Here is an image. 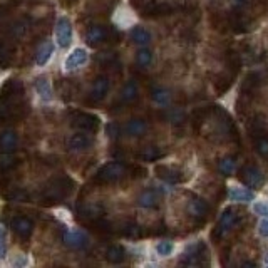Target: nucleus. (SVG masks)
<instances>
[{"instance_id":"nucleus-1","label":"nucleus","mask_w":268,"mask_h":268,"mask_svg":"<svg viewBox=\"0 0 268 268\" xmlns=\"http://www.w3.org/2000/svg\"><path fill=\"white\" fill-rule=\"evenodd\" d=\"M238 213H240V210L235 208V206H228L227 210L221 213L218 223H216L213 233H211V236H213L215 241L223 240V238L227 236L228 233L236 227L238 220H240V216H241V215H238Z\"/></svg>"},{"instance_id":"nucleus-2","label":"nucleus","mask_w":268,"mask_h":268,"mask_svg":"<svg viewBox=\"0 0 268 268\" xmlns=\"http://www.w3.org/2000/svg\"><path fill=\"white\" fill-rule=\"evenodd\" d=\"M181 265L186 267H206L208 265V248L205 241H196L186 248L181 258Z\"/></svg>"},{"instance_id":"nucleus-3","label":"nucleus","mask_w":268,"mask_h":268,"mask_svg":"<svg viewBox=\"0 0 268 268\" xmlns=\"http://www.w3.org/2000/svg\"><path fill=\"white\" fill-rule=\"evenodd\" d=\"M127 171V168L122 163H117V161H113V163L104 164L103 168L97 171L96 174V181L101 183V185H109V183H116L121 178H124V174Z\"/></svg>"},{"instance_id":"nucleus-4","label":"nucleus","mask_w":268,"mask_h":268,"mask_svg":"<svg viewBox=\"0 0 268 268\" xmlns=\"http://www.w3.org/2000/svg\"><path fill=\"white\" fill-rule=\"evenodd\" d=\"M238 180L243 183L248 188H260L265 183V176L255 164H245L243 168L238 171Z\"/></svg>"},{"instance_id":"nucleus-5","label":"nucleus","mask_w":268,"mask_h":268,"mask_svg":"<svg viewBox=\"0 0 268 268\" xmlns=\"http://www.w3.org/2000/svg\"><path fill=\"white\" fill-rule=\"evenodd\" d=\"M55 42L59 47L66 49L72 42V24L67 17H59L55 24Z\"/></svg>"},{"instance_id":"nucleus-6","label":"nucleus","mask_w":268,"mask_h":268,"mask_svg":"<svg viewBox=\"0 0 268 268\" xmlns=\"http://www.w3.org/2000/svg\"><path fill=\"white\" fill-rule=\"evenodd\" d=\"M186 210H188V215L191 218H194L196 221H199V223H205L208 215H210V206H208L205 199L199 196H191Z\"/></svg>"},{"instance_id":"nucleus-7","label":"nucleus","mask_w":268,"mask_h":268,"mask_svg":"<svg viewBox=\"0 0 268 268\" xmlns=\"http://www.w3.org/2000/svg\"><path fill=\"white\" fill-rule=\"evenodd\" d=\"M62 241L67 248H72V250L86 248V246L89 245L87 235L84 231H80V230H67V231L64 233Z\"/></svg>"},{"instance_id":"nucleus-8","label":"nucleus","mask_w":268,"mask_h":268,"mask_svg":"<svg viewBox=\"0 0 268 268\" xmlns=\"http://www.w3.org/2000/svg\"><path fill=\"white\" fill-rule=\"evenodd\" d=\"M72 121H74L72 124L77 127V129L84 131V133H94L97 127H99V117L89 113H77Z\"/></svg>"},{"instance_id":"nucleus-9","label":"nucleus","mask_w":268,"mask_h":268,"mask_svg":"<svg viewBox=\"0 0 268 268\" xmlns=\"http://www.w3.org/2000/svg\"><path fill=\"white\" fill-rule=\"evenodd\" d=\"M154 173L158 174L163 181L169 183V185H176V183L183 181V171L180 168H174V166H166V164H158L154 168Z\"/></svg>"},{"instance_id":"nucleus-10","label":"nucleus","mask_w":268,"mask_h":268,"mask_svg":"<svg viewBox=\"0 0 268 268\" xmlns=\"http://www.w3.org/2000/svg\"><path fill=\"white\" fill-rule=\"evenodd\" d=\"M87 59H89V54H87L86 49L76 47L66 57V61H64V67H66L67 71H76V69H79L80 66H84V64L87 62Z\"/></svg>"},{"instance_id":"nucleus-11","label":"nucleus","mask_w":268,"mask_h":268,"mask_svg":"<svg viewBox=\"0 0 268 268\" xmlns=\"http://www.w3.org/2000/svg\"><path fill=\"white\" fill-rule=\"evenodd\" d=\"M10 228L14 230L20 238H29L32 235L34 223L29 218H25V216H15V218L10 221Z\"/></svg>"},{"instance_id":"nucleus-12","label":"nucleus","mask_w":268,"mask_h":268,"mask_svg":"<svg viewBox=\"0 0 268 268\" xmlns=\"http://www.w3.org/2000/svg\"><path fill=\"white\" fill-rule=\"evenodd\" d=\"M108 91H109V79L106 77V76H99V77H96V80L92 82L91 99L94 101V103H99V101H103L106 97Z\"/></svg>"},{"instance_id":"nucleus-13","label":"nucleus","mask_w":268,"mask_h":268,"mask_svg":"<svg viewBox=\"0 0 268 268\" xmlns=\"http://www.w3.org/2000/svg\"><path fill=\"white\" fill-rule=\"evenodd\" d=\"M91 146H92V138L87 133H84V131L71 136L69 141H67V148H69L71 151H84Z\"/></svg>"},{"instance_id":"nucleus-14","label":"nucleus","mask_w":268,"mask_h":268,"mask_svg":"<svg viewBox=\"0 0 268 268\" xmlns=\"http://www.w3.org/2000/svg\"><path fill=\"white\" fill-rule=\"evenodd\" d=\"M227 24L231 27L233 32L236 34H245L248 32L250 29H252V24H250V20H246L243 15L240 14H230L227 15Z\"/></svg>"},{"instance_id":"nucleus-15","label":"nucleus","mask_w":268,"mask_h":268,"mask_svg":"<svg viewBox=\"0 0 268 268\" xmlns=\"http://www.w3.org/2000/svg\"><path fill=\"white\" fill-rule=\"evenodd\" d=\"M124 131L129 138H141V136L146 134V131H148V122L144 121V119L134 117V119H131V121H127Z\"/></svg>"},{"instance_id":"nucleus-16","label":"nucleus","mask_w":268,"mask_h":268,"mask_svg":"<svg viewBox=\"0 0 268 268\" xmlns=\"http://www.w3.org/2000/svg\"><path fill=\"white\" fill-rule=\"evenodd\" d=\"M109 32L108 29L103 27V25H92V27H89V31L86 34V39L89 42V45H99L106 42L108 39Z\"/></svg>"},{"instance_id":"nucleus-17","label":"nucleus","mask_w":268,"mask_h":268,"mask_svg":"<svg viewBox=\"0 0 268 268\" xmlns=\"http://www.w3.org/2000/svg\"><path fill=\"white\" fill-rule=\"evenodd\" d=\"M34 87H36L37 94L40 96L42 101L49 103V101L52 99V86H50V80L45 77V76H39V77L36 79V82H34Z\"/></svg>"},{"instance_id":"nucleus-18","label":"nucleus","mask_w":268,"mask_h":268,"mask_svg":"<svg viewBox=\"0 0 268 268\" xmlns=\"http://www.w3.org/2000/svg\"><path fill=\"white\" fill-rule=\"evenodd\" d=\"M176 10V7L173 3L163 2V3H150L144 8V15H153V17H161V15H169Z\"/></svg>"},{"instance_id":"nucleus-19","label":"nucleus","mask_w":268,"mask_h":268,"mask_svg":"<svg viewBox=\"0 0 268 268\" xmlns=\"http://www.w3.org/2000/svg\"><path fill=\"white\" fill-rule=\"evenodd\" d=\"M151 99L154 104L161 106V108H166V106L171 104L173 94H171V91H168V89H164V87H153L151 89Z\"/></svg>"},{"instance_id":"nucleus-20","label":"nucleus","mask_w":268,"mask_h":268,"mask_svg":"<svg viewBox=\"0 0 268 268\" xmlns=\"http://www.w3.org/2000/svg\"><path fill=\"white\" fill-rule=\"evenodd\" d=\"M139 97V89L134 80H127L121 89V101L124 104H133Z\"/></svg>"},{"instance_id":"nucleus-21","label":"nucleus","mask_w":268,"mask_h":268,"mask_svg":"<svg viewBox=\"0 0 268 268\" xmlns=\"http://www.w3.org/2000/svg\"><path fill=\"white\" fill-rule=\"evenodd\" d=\"M166 156V151L161 150L158 146H146L136 154V158L141 161H158Z\"/></svg>"},{"instance_id":"nucleus-22","label":"nucleus","mask_w":268,"mask_h":268,"mask_svg":"<svg viewBox=\"0 0 268 268\" xmlns=\"http://www.w3.org/2000/svg\"><path fill=\"white\" fill-rule=\"evenodd\" d=\"M159 203V198H158V193L153 190H146L143 191L141 194L138 196V205L144 208V210H153V208H156Z\"/></svg>"},{"instance_id":"nucleus-23","label":"nucleus","mask_w":268,"mask_h":268,"mask_svg":"<svg viewBox=\"0 0 268 268\" xmlns=\"http://www.w3.org/2000/svg\"><path fill=\"white\" fill-rule=\"evenodd\" d=\"M17 143H19V138H17V134L12 129L3 131L0 134V150L3 153H12L17 148Z\"/></svg>"},{"instance_id":"nucleus-24","label":"nucleus","mask_w":268,"mask_h":268,"mask_svg":"<svg viewBox=\"0 0 268 268\" xmlns=\"http://www.w3.org/2000/svg\"><path fill=\"white\" fill-rule=\"evenodd\" d=\"M131 40H133L134 44L144 47V45H148L153 40V36L151 32L146 31L144 27H134L133 31H131Z\"/></svg>"},{"instance_id":"nucleus-25","label":"nucleus","mask_w":268,"mask_h":268,"mask_svg":"<svg viewBox=\"0 0 268 268\" xmlns=\"http://www.w3.org/2000/svg\"><path fill=\"white\" fill-rule=\"evenodd\" d=\"M106 258H108V262L113 263V265H119V263L126 260V250L122 248L121 245H113L109 246L108 252H106Z\"/></svg>"},{"instance_id":"nucleus-26","label":"nucleus","mask_w":268,"mask_h":268,"mask_svg":"<svg viewBox=\"0 0 268 268\" xmlns=\"http://www.w3.org/2000/svg\"><path fill=\"white\" fill-rule=\"evenodd\" d=\"M52 54H54V47H52V44H50V42H45V44H42L40 49L37 50V55H36L37 66H45V64L50 61Z\"/></svg>"},{"instance_id":"nucleus-27","label":"nucleus","mask_w":268,"mask_h":268,"mask_svg":"<svg viewBox=\"0 0 268 268\" xmlns=\"http://www.w3.org/2000/svg\"><path fill=\"white\" fill-rule=\"evenodd\" d=\"M230 199L231 201H240V203H246V201H252L255 198V194L250 190H243V188H231L230 190Z\"/></svg>"},{"instance_id":"nucleus-28","label":"nucleus","mask_w":268,"mask_h":268,"mask_svg":"<svg viewBox=\"0 0 268 268\" xmlns=\"http://www.w3.org/2000/svg\"><path fill=\"white\" fill-rule=\"evenodd\" d=\"M220 174L223 176H230L233 171H235V156H225L218 161V166H216Z\"/></svg>"},{"instance_id":"nucleus-29","label":"nucleus","mask_w":268,"mask_h":268,"mask_svg":"<svg viewBox=\"0 0 268 268\" xmlns=\"http://www.w3.org/2000/svg\"><path fill=\"white\" fill-rule=\"evenodd\" d=\"M253 138H255V150H257V153L262 158L268 159V138L263 136L262 133H257Z\"/></svg>"},{"instance_id":"nucleus-30","label":"nucleus","mask_w":268,"mask_h":268,"mask_svg":"<svg viewBox=\"0 0 268 268\" xmlns=\"http://www.w3.org/2000/svg\"><path fill=\"white\" fill-rule=\"evenodd\" d=\"M164 117L168 119V121L171 122V124L178 126V124H183V122H185L186 114H185V111L180 109V108H171V109L166 111Z\"/></svg>"},{"instance_id":"nucleus-31","label":"nucleus","mask_w":268,"mask_h":268,"mask_svg":"<svg viewBox=\"0 0 268 268\" xmlns=\"http://www.w3.org/2000/svg\"><path fill=\"white\" fill-rule=\"evenodd\" d=\"M211 114L210 109H198L193 113V126H194V131H201L203 124L208 121V116Z\"/></svg>"},{"instance_id":"nucleus-32","label":"nucleus","mask_w":268,"mask_h":268,"mask_svg":"<svg viewBox=\"0 0 268 268\" xmlns=\"http://www.w3.org/2000/svg\"><path fill=\"white\" fill-rule=\"evenodd\" d=\"M151 62H153V52L150 49H141L136 54V64L139 67H148L151 66Z\"/></svg>"},{"instance_id":"nucleus-33","label":"nucleus","mask_w":268,"mask_h":268,"mask_svg":"<svg viewBox=\"0 0 268 268\" xmlns=\"http://www.w3.org/2000/svg\"><path fill=\"white\" fill-rule=\"evenodd\" d=\"M233 82V76H220L218 79L215 80V89L218 94H223V92H227L230 86H231Z\"/></svg>"},{"instance_id":"nucleus-34","label":"nucleus","mask_w":268,"mask_h":268,"mask_svg":"<svg viewBox=\"0 0 268 268\" xmlns=\"http://www.w3.org/2000/svg\"><path fill=\"white\" fill-rule=\"evenodd\" d=\"M174 250V243L173 241H159L156 245V252H158L159 257H169Z\"/></svg>"},{"instance_id":"nucleus-35","label":"nucleus","mask_w":268,"mask_h":268,"mask_svg":"<svg viewBox=\"0 0 268 268\" xmlns=\"http://www.w3.org/2000/svg\"><path fill=\"white\" fill-rule=\"evenodd\" d=\"M122 233H124L126 236H129V238H139L143 231H141V227H138V225H134V223H129V225H126V227H124Z\"/></svg>"},{"instance_id":"nucleus-36","label":"nucleus","mask_w":268,"mask_h":268,"mask_svg":"<svg viewBox=\"0 0 268 268\" xmlns=\"http://www.w3.org/2000/svg\"><path fill=\"white\" fill-rule=\"evenodd\" d=\"M106 133H108L109 139H117L119 134H121V127L116 122H109L108 127H106Z\"/></svg>"},{"instance_id":"nucleus-37","label":"nucleus","mask_w":268,"mask_h":268,"mask_svg":"<svg viewBox=\"0 0 268 268\" xmlns=\"http://www.w3.org/2000/svg\"><path fill=\"white\" fill-rule=\"evenodd\" d=\"M15 159L10 153H3V156H0V168L2 169H8L10 166H14Z\"/></svg>"},{"instance_id":"nucleus-38","label":"nucleus","mask_w":268,"mask_h":268,"mask_svg":"<svg viewBox=\"0 0 268 268\" xmlns=\"http://www.w3.org/2000/svg\"><path fill=\"white\" fill-rule=\"evenodd\" d=\"M253 211L260 216H268V201H257L253 205Z\"/></svg>"},{"instance_id":"nucleus-39","label":"nucleus","mask_w":268,"mask_h":268,"mask_svg":"<svg viewBox=\"0 0 268 268\" xmlns=\"http://www.w3.org/2000/svg\"><path fill=\"white\" fill-rule=\"evenodd\" d=\"M29 263V260H27V257H25V255H22V253H19V255H15L14 258H12L10 260V265L12 267H25Z\"/></svg>"},{"instance_id":"nucleus-40","label":"nucleus","mask_w":268,"mask_h":268,"mask_svg":"<svg viewBox=\"0 0 268 268\" xmlns=\"http://www.w3.org/2000/svg\"><path fill=\"white\" fill-rule=\"evenodd\" d=\"M7 255V246H5V231H3V228L0 227V260L2 258H5Z\"/></svg>"},{"instance_id":"nucleus-41","label":"nucleus","mask_w":268,"mask_h":268,"mask_svg":"<svg viewBox=\"0 0 268 268\" xmlns=\"http://www.w3.org/2000/svg\"><path fill=\"white\" fill-rule=\"evenodd\" d=\"M258 233L262 236H268V220H262L260 225H258Z\"/></svg>"},{"instance_id":"nucleus-42","label":"nucleus","mask_w":268,"mask_h":268,"mask_svg":"<svg viewBox=\"0 0 268 268\" xmlns=\"http://www.w3.org/2000/svg\"><path fill=\"white\" fill-rule=\"evenodd\" d=\"M233 2H235V3H236V5H241V3H245V2H246V0H233Z\"/></svg>"},{"instance_id":"nucleus-43","label":"nucleus","mask_w":268,"mask_h":268,"mask_svg":"<svg viewBox=\"0 0 268 268\" xmlns=\"http://www.w3.org/2000/svg\"><path fill=\"white\" fill-rule=\"evenodd\" d=\"M267 263H268V255H267Z\"/></svg>"}]
</instances>
